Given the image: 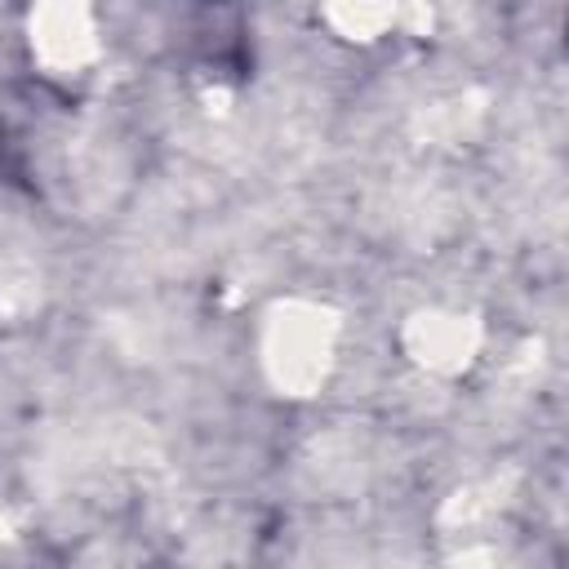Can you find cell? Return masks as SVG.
Wrapping results in <instances>:
<instances>
[{"mask_svg":"<svg viewBox=\"0 0 569 569\" xmlns=\"http://www.w3.org/2000/svg\"><path fill=\"white\" fill-rule=\"evenodd\" d=\"M347 342V316L316 293H280L258 311L253 365L271 396L307 405L329 391Z\"/></svg>","mask_w":569,"mask_h":569,"instance_id":"cell-1","label":"cell"},{"mask_svg":"<svg viewBox=\"0 0 569 569\" xmlns=\"http://www.w3.org/2000/svg\"><path fill=\"white\" fill-rule=\"evenodd\" d=\"M418 9L405 4H378V0H338L320 9V22L329 27V36L347 40V44H378L387 36L409 31Z\"/></svg>","mask_w":569,"mask_h":569,"instance_id":"cell-4","label":"cell"},{"mask_svg":"<svg viewBox=\"0 0 569 569\" xmlns=\"http://www.w3.org/2000/svg\"><path fill=\"white\" fill-rule=\"evenodd\" d=\"M396 342H400V356L422 378L453 382V378H462V373H471L480 365L485 342H489V325H485V316L476 307L422 302V307H409L400 316Z\"/></svg>","mask_w":569,"mask_h":569,"instance_id":"cell-2","label":"cell"},{"mask_svg":"<svg viewBox=\"0 0 569 569\" xmlns=\"http://www.w3.org/2000/svg\"><path fill=\"white\" fill-rule=\"evenodd\" d=\"M22 40H27V53H31L36 71H44L53 80H80L107 53L98 9L84 4V0H44V4H36L22 22Z\"/></svg>","mask_w":569,"mask_h":569,"instance_id":"cell-3","label":"cell"}]
</instances>
